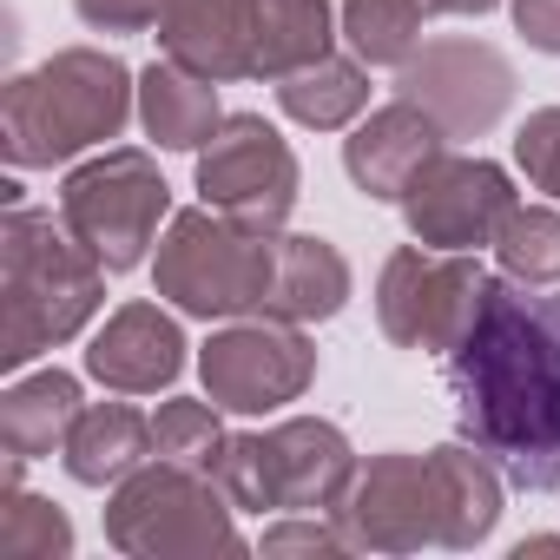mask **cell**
Wrapping results in <instances>:
<instances>
[{
	"instance_id": "6da1fadb",
	"label": "cell",
	"mask_w": 560,
	"mask_h": 560,
	"mask_svg": "<svg viewBox=\"0 0 560 560\" xmlns=\"http://www.w3.org/2000/svg\"><path fill=\"white\" fill-rule=\"evenodd\" d=\"M448 402L508 488H560V298L488 277L462 343L448 350Z\"/></svg>"
},
{
	"instance_id": "7a4b0ae2",
	"label": "cell",
	"mask_w": 560,
	"mask_h": 560,
	"mask_svg": "<svg viewBox=\"0 0 560 560\" xmlns=\"http://www.w3.org/2000/svg\"><path fill=\"white\" fill-rule=\"evenodd\" d=\"M106 304V264L54 224V211H34L27 198H8L0 218V363L27 370L40 350L86 330V317Z\"/></svg>"
},
{
	"instance_id": "3957f363",
	"label": "cell",
	"mask_w": 560,
	"mask_h": 560,
	"mask_svg": "<svg viewBox=\"0 0 560 560\" xmlns=\"http://www.w3.org/2000/svg\"><path fill=\"white\" fill-rule=\"evenodd\" d=\"M132 73L119 54L100 47H67L40 60L34 73L8 80L0 93V145L21 172L34 165H67L86 145H106L132 119Z\"/></svg>"
},
{
	"instance_id": "277c9868",
	"label": "cell",
	"mask_w": 560,
	"mask_h": 560,
	"mask_svg": "<svg viewBox=\"0 0 560 560\" xmlns=\"http://www.w3.org/2000/svg\"><path fill=\"white\" fill-rule=\"evenodd\" d=\"M277 237L284 231L237 224L211 205L178 211L159 237L152 284H159L165 304H178L185 317H205V324L264 317L270 284H277Z\"/></svg>"
},
{
	"instance_id": "5b68a950",
	"label": "cell",
	"mask_w": 560,
	"mask_h": 560,
	"mask_svg": "<svg viewBox=\"0 0 560 560\" xmlns=\"http://www.w3.org/2000/svg\"><path fill=\"white\" fill-rule=\"evenodd\" d=\"M211 481L231 494V508H257V514H337L350 481H357V455H350L337 422L298 416V422H277L264 435H231Z\"/></svg>"
},
{
	"instance_id": "8992f818",
	"label": "cell",
	"mask_w": 560,
	"mask_h": 560,
	"mask_svg": "<svg viewBox=\"0 0 560 560\" xmlns=\"http://www.w3.org/2000/svg\"><path fill=\"white\" fill-rule=\"evenodd\" d=\"M106 540L119 553H145V560H165V553H244V534L231 521V494L185 468V462H145L132 468L113 501H106Z\"/></svg>"
},
{
	"instance_id": "52a82bcc",
	"label": "cell",
	"mask_w": 560,
	"mask_h": 560,
	"mask_svg": "<svg viewBox=\"0 0 560 560\" xmlns=\"http://www.w3.org/2000/svg\"><path fill=\"white\" fill-rule=\"evenodd\" d=\"M172 211V185L159 178V165L139 145H113L100 159H86L80 172H67L60 185V218L67 231L106 264V270H132L145 264V250L159 244V218Z\"/></svg>"
},
{
	"instance_id": "ba28073f",
	"label": "cell",
	"mask_w": 560,
	"mask_h": 560,
	"mask_svg": "<svg viewBox=\"0 0 560 560\" xmlns=\"http://www.w3.org/2000/svg\"><path fill=\"white\" fill-rule=\"evenodd\" d=\"M488 270L475 250H435V244H402L383 277H376V324L396 350H435L448 357L475 317V298Z\"/></svg>"
},
{
	"instance_id": "9c48e42d",
	"label": "cell",
	"mask_w": 560,
	"mask_h": 560,
	"mask_svg": "<svg viewBox=\"0 0 560 560\" xmlns=\"http://www.w3.org/2000/svg\"><path fill=\"white\" fill-rule=\"evenodd\" d=\"M205 396L231 416H264V409H284L311 389L317 376V350L304 337V324L284 317H237L231 330H218L198 357Z\"/></svg>"
},
{
	"instance_id": "30bf717a",
	"label": "cell",
	"mask_w": 560,
	"mask_h": 560,
	"mask_svg": "<svg viewBox=\"0 0 560 560\" xmlns=\"http://www.w3.org/2000/svg\"><path fill=\"white\" fill-rule=\"evenodd\" d=\"M198 191L211 211L237 224L284 231L298 205V152L284 145L277 126H264V113H224V126L198 152Z\"/></svg>"
},
{
	"instance_id": "8fae6325",
	"label": "cell",
	"mask_w": 560,
	"mask_h": 560,
	"mask_svg": "<svg viewBox=\"0 0 560 560\" xmlns=\"http://www.w3.org/2000/svg\"><path fill=\"white\" fill-rule=\"evenodd\" d=\"M396 93L416 100L448 139H481L501 126V113L514 100V67L481 40H435L402 60Z\"/></svg>"
},
{
	"instance_id": "7c38bea8",
	"label": "cell",
	"mask_w": 560,
	"mask_h": 560,
	"mask_svg": "<svg viewBox=\"0 0 560 560\" xmlns=\"http://www.w3.org/2000/svg\"><path fill=\"white\" fill-rule=\"evenodd\" d=\"M508 211H514L508 172L488 165V159H462V152H435L402 191L409 237L435 244V250H481V244H494Z\"/></svg>"
},
{
	"instance_id": "4fadbf2b",
	"label": "cell",
	"mask_w": 560,
	"mask_h": 560,
	"mask_svg": "<svg viewBox=\"0 0 560 560\" xmlns=\"http://www.w3.org/2000/svg\"><path fill=\"white\" fill-rule=\"evenodd\" d=\"M337 527L350 534V547L370 553H416V547H442V494H435V468L429 455H376L370 468H357Z\"/></svg>"
},
{
	"instance_id": "5bb4252c",
	"label": "cell",
	"mask_w": 560,
	"mask_h": 560,
	"mask_svg": "<svg viewBox=\"0 0 560 560\" xmlns=\"http://www.w3.org/2000/svg\"><path fill=\"white\" fill-rule=\"evenodd\" d=\"M442 126L416 106V100H389L383 113H370L350 139H343V165H350V178H357V191L363 198H376V205H402V191H409V178L442 152Z\"/></svg>"
},
{
	"instance_id": "9a60e30c",
	"label": "cell",
	"mask_w": 560,
	"mask_h": 560,
	"mask_svg": "<svg viewBox=\"0 0 560 560\" xmlns=\"http://www.w3.org/2000/svg\"><path fill=\"white\" fill-rule=\"evenodd\" d=\"M185 370V337L159 304H126L106 317V330L86 350V376L113 396H159Z\"/></svg>"
},
{
	"instance_id": "2e32d148",
	"label": "cell",
	"mask_w": 560,
	"mask_h": 560,
	"mask_svg": "<svg viewBox=\"0 0 560 560\" xmlns=\"http://www.w3.org/2000/svg\"><path fill=\"white\" fill-rule=\"evenodd\" d=\"M159 54L211 86L250 80V0H172L159 14Z\"/></svg>"
},
{
	"instance_id": "e0dca14e",
	"label": "cell",
	"mask_w": 560,
	"mask_h": 560,
	"mask_svg": "<svg viewBox=\"0 0 560 560\" xmlns=\"http://www.w3.org/2000/svg\"><path fill=\"white\" fill-rule=\"evenodd\" d=\"M350 304V264L324 237H277V284L264 317L284 324H330Z\"/></svg>"
},
{
	"instance_id": "ac0fdd59",
	"label": "cell",
	"mask_w": 560,
	"mask_h": 560,
	"mask_svg": "<svg viewBox=\"0 0 560 560\" xmlns=\"http://www.w3.org/2000/svg\"><path fill=\"white\" fill-rule=\"evenodd\" d=\"M337 40L330 0H250V80H291Z\"/></svg>"
},
{
	"instance_id": "d6986e66",
	"label": "cell",
	"mask_w": 560,
	"mask_h": 560,
	"mask_svg": "<svg viewBox=\"0 0 560 560\" xmlns=\"http://www.w3.org/2000/svg\"><path fill=\"white\" fill-rule=\"evenodd\" d=\"M67 475L86 481V488H119L132 468H145L152 448V422L132 409V402H86L73 435H67Z\"/></svg>"
},
{
	"instance_id": "ffe728a7",
	"label": "cell",
	"mask_w": 560,
	"mask_h": 560,
	"mask_svg": "<svg viewBox=\"0 0 560 560\" xmlns=\"http://www.w3.org/2000/svg\"><path fill=\"white\" fill-rule=\"evenodd\" d=\"M435 494H442V547H475L501 521V468L475 442H442L429 448Z\"/></svg>"
},
{
	"instance_id": "44dd1931",
	"label": "cell",
	"mask_w": 560,
	"mask_h": 560,
	"mask_svg": "<svg viewBox=\"0 0 560 560\" xmlns=\"http://www.w3.org/2000/svg\"><path fill=\"white\" fill-rule=\"evenodd\" d=\"M80 383L67 370H40V376H21L8 396H0V448L21 455V462H40L54 448H67L73 422H80Z\"/></svg>"
},
{
	"instance_id": "7402d4cb",
	"label": "cell",
	"mask_w": 560,
	"mask_h": 560,
	"mask_svg": "<svg viewBox=\"0 0 560 560\" xmlns=\"http://www.w3.org/2000/svg\"><path fill=\"white\" fill-rule=\"evenodd\" d=\"M139 119H145V132L159 139V152H198V145H211V132L224 126V113H218V86L211 80H198V73H185V67H145L139 73Z\"/></svg>"
},
{
	"instance_id": "603a6c76",
	"label": "cell",
	"mask_w": 560,
	"mask_h": 560,
	"mask_svg": "<svg viewBox=\"0 0 560 560\" xmlns=\"http://www.w3.org/2000/svg\"><path fill=\"white\" fill-rule=\"evenodd\" d=\"M277 106H284L298 126H311V132H337V126H350L370 106V73H363V60L324 54L317 67L277 80Z\"/></svg>"
},
{
	"instance_id": "cb8c5ba5",
	"label": "cell",
	"mask_w": 560,
	"mask_h": 560,
	"mask_svg": "<svg viewBox=\"0 0 560 560\" xmlns=\"http://www.w3.org/2000/svg\"><path fill=\"white\" fill-rule=\"evenodd\" d=\"M73 553V521L40 501L21 494V455H8V488H0V560H67Z\"/></svg>"
},
{
	"instance_id": "d4e9b609",
	"label": "cell",
	"mask_w": 560,
	"mask_h": 560,
	"mask_svg": "<svg viewBox=\"0 0 560 560\" xmlns=\"http://www.w3.org/2000/svg\"><path fill=\"white\" fill-rule=\"evenodd\" d=\"M422 0H343V40L363 67H402L422 40Z\"/></svg>"
},
{
	"instance_id": "484cf974",
	"label": "cell",
	"mask_w": 560,
	"mask_h": 560,
	"mask_svg": "<svg viewBox=\"0 0 560 560\" xmlns=\"http://www.w3.org/2000/svg\"><path fill=\"white\" fill-rule=\"evenodd\" d=\"M494 250H501V270L514 284H560V211L547 205H514L494 231Z\"/></svg>"
},
{
	"instance_id": "4316f807",
	"label": "cell",
	"mask_w": 560,
	"mask_h": 560,
	"mask_svg": "<svg viewBox=\"0 0 560 560\" xmlns=\"http://www.w3.org/2000/svg\"><path fill=\"white\" fill-rule=\"evenodd\" d=\"M224 442H231V435L218 429V402H191V396H178V402H159V416H152V448H159L165 462L198 468V475H218Z\"/></svg>"
},
{
	"instance_id": "83f0119b",
	"label": "cell",
	"mask_w": 560,
	"mask_h": 560,
	"mask_svg": "<svg viewBox=\"0 0 560 560\" xmlns=\"http://www.w3.org/2000/svg\"><path fill=\"white\" fill-rule=\"evenodd\" d=\"M514 159H521V172H527L547 198H560V106H540V113L521 119Z\"/></svg>"
},
{
	"instance_id": "f1b7e54d",
	"label": "cell",
	"mask_w": 560,
	"mask_h": 560,
	"mask_svg": "<svg viewBox=\"0 0 560 560\" xmlns=\"http://www.w3.org/2000/svg\"><path fill=\"white\" fill-rule=\"evenodd\" d=\"M343 547H350V534L330 527V521H317V514L284 521V527H270V534L257 540V553H343Z\"/></svg>"
},
{
	"instance_id": "f546056e",
	"label": "cell",
	"mask_w": 560,
	"mask_h": 560,
	"mask_svg": "<svg viewBox=\"0 0 560 560\" xmlns=\"http://www.w3.org/2000/svg\"><path fill=\"white\" fill-rule=\"evenodd\" d=\"M73 8L100 34H145V27H159V14L172 8V0H73Z\"/></svg>"
},
{
	"instance_id": "4dcf8cb0",
	"label": "cell",
	"mask_w": 560,
	"mask_h": 560,
	"mask_svg": "<svg viewBox=\"0 0 560 560\" xmlns=\"http://www.w3.org/2000/svg\"><path fill=\"white\" fill-rule=\"evenodd\" d=\"M514 27L527 34L534 54L560 60V0H514Z\"/></svg>"
},
{
	"instance_id": "1f68e13d",
	"label": "cell",
	"mask_w": 560,
	"mask_h": 560,
	"mask_svg": "<svg viewBox=\"0 0 560 560\" xmlns=\"http://www.w3.org/2000/svg\"><path fill=\"white\" fill-rule=\"evenodd\" d=\"M488 8H501V0H422L429 21H435V14H488Z\"/></svg>"
}]
</instances>
